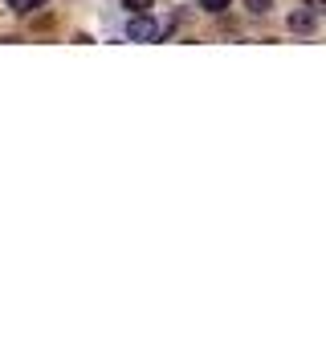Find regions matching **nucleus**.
I'll return each instance as SVG.
<instances>
[{
    "instance_id": "1",
    "label": "nucleus",
    "mask_w": 326,
    "mask_h": 351,
    "mask_svg": "<svg viewBox=\"0 0 326 351\" xmlns=\"http://www.w3.org/2000/svg\"><path fill=\"white\" fill-rule=\"evenodd\" d=\"M160 33H163V29L147 16V12H135V16L127 21V37H131V41H155Z\"/></svg>"
},
{
    "instance_id": "4",
    "label": "nucleus",
    "mask_w": 326,
    "mask_h": 351,
    "mask_svg": "<svg viewBox=\"0 0 326 351\" xmlns=\"http://www.w3.org/2000/svg\"><path fill=\"white\" fill-rule=\"evenodd\" d=\"M249 4V12H257V16H265L269 8H273V0H244Z\"/></svg>"
},
{
    "instance_id": "3",
    "label": "nucleus",
    "mask_w": 326,
    "mask_h": 351,
    "mask_svg": "<svg viewBox=\"0 0 326 351\" xmlns=\"http://www.w3.org/2000/svg\"><path fill=\"white\" fill-rule=\"evenodd\" d=\"M8 8H12V12H21V16H29V12L45 8V0H8Z\"/></svg>"
},
{
    "instance_id": "6",
    "label": "nucleus",
    "mask_w": 326,
    "mask_h": 351,
    "mask_svg": "<svg viewBox=\"0 0 326 351\" xmlns=\"http://www.w3.org/2000/svg\"><path fill=\"white\" fill-rule=\"evenodd\" d=\"M200 4H204L208 12H225V8H229V0H200Z\"/></svg>"
},
{
    "instance_id": "5",
    "label": "nucleus",
    "mask_w": 326,
    "mask_h": 351,
    "mask_svg": "<svg viewBox=\"0 0 326 351\" xmlns=\"http://www.w3.org/2000/svg\"><path fill=\"white\" fill-rule=\"evenodd\" d=\"M155 0H123V8H131V12H147Z\"/></svg>"
},
{
    "instance_id": "2",
    "label": "nucleus",
    "mask_w": 326,
    "mask_h": 351,
    "mask_svg": "<svg viewBox=\"0 0 326 351\" xmlns=\"http://www.w3.org/2000/svg\"><path fill=\"white\" fill-rule=\"evenodd\" d=\"M290 29L294 33H310L314 29V12H290Z\"/></svg>"
}]
</instances>
